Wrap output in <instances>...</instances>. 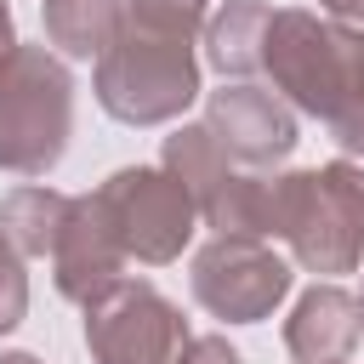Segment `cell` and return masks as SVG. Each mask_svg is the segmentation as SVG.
Here are the masks:
<instances>
[{"label": "cell", "mask_w": 364, "mask_h": 364, "mask_svg": "<svg viewBox=\"0 0 364 364\" xmlns=\"http://www.w3.org/2000/svg\"><path fill=\"white\" fill-rule=\"evenodd\" d=\"M6 364H28V358H6Z\"/></svg>", "instance_id": "obj_1"}]
</instances>
